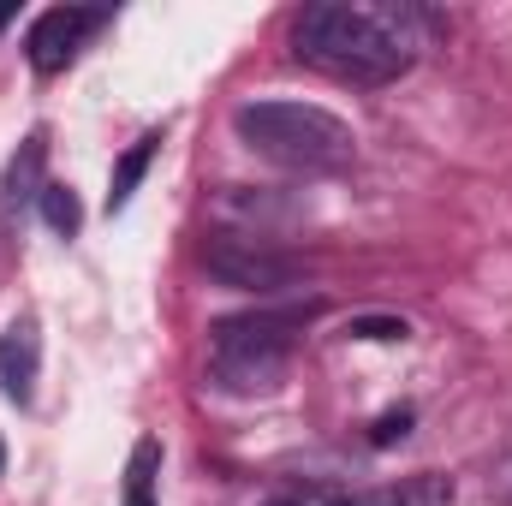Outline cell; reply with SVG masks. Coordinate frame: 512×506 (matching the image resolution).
Here are the masks:
<instances>
[{
	"label": "cell",
	"instance_id": "cell-10",
	"mask_svg": "<svg viewBox=\"0 0 512 506\" xmlns=\"http://www.w3.org/2000/svg\"><path fill=\"white\" fill-rule=\"evenodd\" d=\"M126 506H161V441L143 435L126 459Z\"/></svg>",
	"mask_w": 512,
	"mask_h": 506
},
{
	"label": "cell",
	"instance_id": "cell-2",
	"mask_svg": "<svg viewBox=\"0 0 512 506\" xmlns=\"http://www.w3.org/2000/svg\"><path fill=\"white\" fill-rule=\"evenodd\" d=\"M239 143L280 161V167H298V173H334L352 161V126L316 102H245L233 114Z\"/></svg>",
	"mask_w": 512,
	"mask_h": 506
},
{
	"label": "cell",
	"instance_id": "cell-13",
	"mask_svg": "<svg viewBox=\"0 0 512 506\" xmlns=\"http://www.w3.org/2000/svg\"><path fill=\"white\" fill-rule=\"evenodd\" d=\"M352 334H364V340H405L411 328L405 322H352Z\"/></svg>",
	"mask_w": 512,
	"mask_h": 506
},
{
	"label": "cell",
	"instance_id": "cell-5",
	"mask_svg": "<svg viewBox=\"0 0 512 506\" xmlns=\"http://www.w3.org/2000/svg\"><path fill=\"white\" fill-rule=\"evenodd\" d=\"M102 24H108V12H90V6H48V12L24 30V60H30L42 78H54V72L72 66V54L84 48V36L102 30Z\"/></svg>",
	"mask_w": 512,
	"mask_h": 506
},
{
	"label": "cell",
	"instance_id": "cell-7",
	"mask_svg": "<svg viewBox=\"0 0 512 506\" xmlns=\"http://www.w3.org/2000/svg\"><path fill=\"white\" fill-rule=\"evenodd\" d=\"M36 376H42V334H36L30 316H18L0 334V393L12 405H30L36 399Z\"/></svg>",
	"mask_w": 512,
	"mask_h": 506
},
{
	"label": "cell",
	"instance_id": "cell-11",
	"mask_svg": "<svg viewBox=\"0 0 512 506\" xmlns=\"http://www.w3.org/2000/svg\"><path fill=\"white\" fill-rule=\"evenodd\" d=\"M42 221H48L60 239H78V227H84L78 191H72V185H42Z\"/></svg>",
	"mask_w": 512,
	"mask_h": 506
},
{
	"label": "cell",
	"instance_id": "cell-15",
	"mask_svg": "<svg viewBox=\"0 0 512 506\" xmlns=\"http://www.w3.org/2000/svg\"><path fill=\"white\" fill-rule=\"evenodd\" d=\"M6 18H12V6H0V24H6Z\"/></svg>",
	"mask_w": 512,
	"mask_h": 506
},
{
	"label": "cell",
	"instance_id": "cell-3",
	"mask_svg": "<svg viewBox=\"0 0 512 506\" xmlns=\"http://www.w3.org/2000/svg\"><path fill=\"white\" fill-rule=\"evenodd\" d=\"M316 304L304 310H251V316H227L209 328V370L215 387L227 393H274L286 381L292 364V346H298V328Z\"/></svg>",
	"mask_w": 512,
	"mask_h": 506
},
{
	"label": "cell",
	"instance_id": "cell-16",
	"mask_svg": "<svg viewBox=\"0 0 512 506\" xmlns=\"http://www.w3.org/2000/svg\"><path fill=\"white\" fill-rule=\"evenodd\" d=\"M0 471H6V447H0Z\"/></svg>",
	"mask_w": 512,
	"mask_h": 506
},
{
	"label": "cell",
	"instance_id": "cell-12",
	"mask_svg": "<svg viewBox=\"0 0 512 506\" xmlns=\"http://www.w3.org/2000/svg\"><path fill=\"white\" fill-rule=\"evenodd\" d=\"M405 435H411V405H399V411H382V417H376L370 447H393V441H405Z\"/></svg>",
	"mask_w": 512,
	"mask_h": 506
},
{
	"label": "cell",
	"instance_id": "cell-4",
	"mask_svg": "<svg viewBox=\"0 0 512 506\" xmlns=\"http://www.w3.org/2000/svg\"><path fill=\"white\" fill-rule=\"evenodd\" d=\"M203 268L239 292H286L298 280V256L274 251L268 239H251V233H215L203 245Z\"/></svg>",
	"mask_w": 512,
	"mask_h": 506
},
{
	"label": "cell",
	"instance_id": "cell-14",
	"mask_svg": "<svg viewBox=\"0 0 512 506\" xmlns=\"http://www.w3.org/2000/svg\"><path fill=\"white\" fill-rule=\"evenodd\" d=\"M489 495H495L501 506H512V459L501 465V471H495V477H489Z\"/></svg>",
	"mask_w": 512,
	"mask_h": 506
},
{
	"label": "cell",
	"instance_id": "cell-8",
	"mask_svg": "<svg viewBox=\"0 0 512 506\" xmlns=\"http://www.w3.org/2000/svg\"><path fill=\"white\" fill-rule=\"evenodd\" d=\"M328 506H453V477L417 471V477H399V483H382V489L334 495Z\"/></svg>",
	"mask_w": 512,
	"mask_h": 506
},
{
	"label": "cell",
	"instance_id": "cell-6",
	"mask_svg": "<svg viewBox=\"0 0 512 506\" xmlns=\"http://www.w3.org/2000/svg\"><path fill=\"white\" fill-rule=\"evenodd\" d=\"M42 161H48V126H36L18 143V155L6 161V179H0V221H6V233L24 221L30 203H42Z\"/></svg>",
	"mask_w": 512,
	"mask_h": 506
},
{
	"label": "cell",
	"instance_id": "cell-9",
	"mask_svg": "<svg viewBox=\"0 0 512 506\" xmlns=\"http://www.w3.org/2000/svg\"><path fill=\"white\" fill-rule=\"evenodd\" d=\"M155 155H161V131H143L126 155L114 161V179H108V215H120V209L131 203V191L143 185V173H149V161H155Z\"/></svg>",
	"mask_w": 512,
	"mask_h": 506
},
{
	"label": "cell",
	"instance_id": "cell-1",
	"mask_svg": "<svg viewBox=\"0 0 512 506\" xmlns=\"http://www.w3.org/2000/svg\"><path fill=\"white\" fill-rule=\"evenodd\" d=\"M411 18L405 6H304L292 18V54L298 66L334 78V84H358V90H382L393 78L411 72L417 42H411Z\"/></svg>",
	"mask_w": 512,
	"mask_h": 506
}]
</instances>
